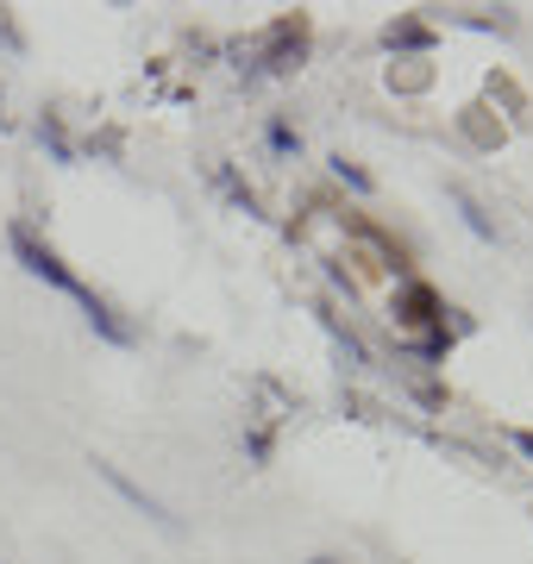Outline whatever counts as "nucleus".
<instances>
[{"instance_id":"obj_7","label":"nucleus","mask_w":533,"mask_h":564,"mask_svg":"<svg viewBox=\"0 0 533 564\" xmlns=\"http://www.w3.org/2000/svg\"><path fill=\"white\" fill-rule=\"evenodd\" d=\"M390 44H402V51H427V25H414V20H402V25H390Z\"/></svg>"},{"instance_id":"obj_2","label":"nucleus","mask_w":533,"mask_h":564,"mask_svg":"<svg viewBox=\"0 0 533 564\" xmlns=\"http://www.w3.org/2000/svg\"><path fill=\"white\" fill-rule=\"evenodd\" d=\"M95 477H101V484L113 489V496H120L126 508H139L144 521H157V527H164V533H176V527H183V521H176V514H170L164 502H157V496H151V489H139V484H132V477H126L120 464H107V458H95Z\"/></svg>"},{"instance_id":"obj_11","label":"nucleus","mask_w":533,"mask_h":564,"mask_svg":"<svg viewBox=\"0 0 533 564\" xmlns=\"http://www.w3.org/2000/svg\"><path fill=\"white\" fill-rule=\"evenodd\" d=\"M514 445H521V452H527V458H533V433H514Z\"/></svg>"},{"instance_id":"obj_5","label":"nucleus","mask_w":533,"mask_h":564,"mask_svg":"<svg viewBox=\"0 0 533 564\" xmlns=\"http://www.w3.org/2000/svg\"><path fill=\"white\" fill-rule=\"evenodd\" d=\"M39 144H44L57 163H76V144H69V132L57 126V113H44V120H39Z\"/></svg>"},{"instance_id":"obj_3","label":"nucleus","mask_w":533,"mask_h":564,"mask_svg":"<svg viewBox=\"0 0 533 564\" xmlns=\"http://www.w3.org/2000/svg\"><path fill=\"white\" fill-rule=\"evenodd\" d=\"M302 51H308V25H302V20H276V25H270V39H264V63H270V69H289Z\"/></svg>"},{"instance_id":"obj_1","label":"nucleus","mask_w":533,"mask_h":564,"mask_svg":"<svg viewBox=\"0 0 533 564\" xmlns=\"http://www.w3.org/2000/svg\"><path fill=\"white\" fill-rule=\"evenodd\" d=\"M13 251H20V263H25V270H32L39 282H51L57 295H69V302H83V295H88L83 282H76V270H69V263H63L57 251H51V245H39V239H32L25 226H13Z\"/></svg>"},{"instance_id":"obj_10","label":"nucleus","mask_w":533,"mask_h":564,"mask_svg":"<svg viewBox=\"0 0 533 564\" xmlns=\"http://www.w3.org/2000/svg\"><path fill=\"white\" fill-rule=\"evenodd\" d=\"M0 44H7V51H25V44H20V32H13L7 20H0Z\"/></svg>"},{"instance_id":"obj_6","label":"nucleus","mask_w":533,"mask_h":564,"mask_svg":"<svg viewBox=\"0 0 533 564\" xmlns=\"http://www.w3.org/2000/svg\"><path fill=\"white\" fill-rule=\"evenodd\" d=\"M446 195H452V207H458V214H465V226H471L477 239L490 245V239H496V226H490V214H483V207H477L471 195H465V188H446Z\"/></svg>"},{"instance_id":"obj_4","label":"nucleus","mask_w":533,"mask_h":564,"mask_svg":"<svg viewBox=\"0 0 533 564\" xmlns=\"http://www.w3.org/2000/svg\"><path fill=\"white\" fill-rule=\"evenodd\" d=\"M83 314H88V326H95V333H101L107 345H132V326H126L120 314H113V307L101 302V295H83Z\"/></svg>"},{"instance_id":"obj_8","label":"nucleus","mask_w":533,"mask_h":564,"mask_svg":"<svg viewBox=\"0 0 533 564\" xmlns=\"http://www.w3.org/2000/svg\"><path fill=\"white\" fill-rule=\"evenodd\" d=\"M264 139H270V151H276V158H295V151H302V139H295L283 120H270V126H264Z\"/></svg>"},{"instance_id":"obj_9","label":"nucleus","mask_w":533,"mask_h":564,"mask_svg":"<svg viewBox=\"0 0 533 564\" xmlns=\"http://www.w3.org/2000/svg\"><path fill=\"white\" fill-rule=\"evenodd\" d=\"M333 176H339V182H351V188H358V195H370V176H365V170H358V163L333 158Z\"/></svg>"},{"instance_id":"obj_12","label":"nucleus","mask_w":533,"mask_h":564,"mask_svg":"<svg viewBox=\"0 0 533 564\" xmlns=\"http://www.w3.org/2000/svg\"><path fill=\"white\" fill-rule=\"evenodd\" d=\"M308 564H339V558H308Z\"/></svg>"}]
</instances>
